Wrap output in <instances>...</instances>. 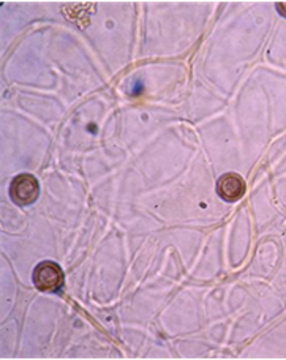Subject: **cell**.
Listing matches in <instances>:
<instances>
[{
  "mask_svg": "<svg viewBox=\"0 0 286 360\" xmlns=\"http://www.w3.org/2000/svg\"><path fill=\"white\" fill-rule=\"evenodd\" d=\"M63 272L58 264L53 261H43L34 269L32 281L42 292H57L63 286Z\"/></svg>",
  "mask_w": 286,
  "mask_h": 360,
  "instance_id": "1",
  "label": "cell"
},
{
  "mask_svg": "<svg viewBox=\"0 0 286 360\" xmlns=\"http://www.w3.org/2000/svg\"><path fill=\"white\" fill-rule=\"evenodd\" d=\"M38 193H40V185H38V180L30 174L16 176L10 185V196L13 202L18 205H30L35 202Z\"/></svg>",
  "mask_w": 286,
  "mask_h": 360,
  "instance_id": "2",
  "label": "cell"
},
{
  "mask_svg": "<svg viewBox=\"0 0 286 360\" xmlns=\"http://www.w3.org/2000/svg\"><path fill=\"white\" fill-rule=\"evenodd\" d=\"M245 180L236 172H228L218 179L217 191L226 202H236L245 195Z\"/></svg>",
  "mask_w": 286,
  "mask_h": 360,
  "instance_id": "3",
  "label": "cell"
}]
</instances>
